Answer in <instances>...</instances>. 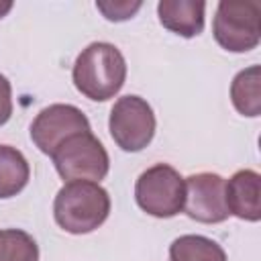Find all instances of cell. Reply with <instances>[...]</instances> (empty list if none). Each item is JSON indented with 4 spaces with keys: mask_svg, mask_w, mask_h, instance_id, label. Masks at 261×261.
<instances>
[{
    "mask_svg": "<svg viewBox=\"0 0 261 261\" xmlns=\"http://www.w3.org/2000/svg\"><path fill=\"white\" fill-rule=\"evenodd\" d=\"M71 77L82 96L94 102H106L124 86L126 61L112 43L96 41L82 49L73 63Z\"/></svg>",
    "mask_w": 261,
    "mask_h": 261,
    "instance_id": "cell-1",
    "label": "cell"
},
{
    "mask_svg": "<svg viewBox=\"0 0 261 261\" xmlns=\"http://www.w3.org/2000/svg\"><path fill=\"white\" fill-rule=\"evenodd\" d=\"M110 214V196L96 181H65L53 202L55 222L71 234H86L104 224Z\"/></svg>",
    "mask_w": 261,
    "mask_h": 261,
    "instance_id": "cell-2",
    "label": "cell"
},
{
    "mask_svg": "<svg viewBox=\"0 0 261 261\" xmlns=\"http://www.w3.org/2000/svg\"><path fill=\"white\" fill-rule=\"evenodd\" d=\"M216 43L230 53H247L261 39V6L255 0H222L212 22Z\"/></svg>",
    "mask_w": 261,
    "mask_h": 261,
    "instance_id": "cell-3",
    "label": "cell"
},
{
    "mask_svg": "<svg viewBox=\"0 0 261 261\" xmlns=\"http://www.w3.org/2000/svg\"><path fill=\"white\" fill-rule=\"evenodd\" d=\"M57 173L67 179L100 181L110 169V159L104 145L92 135V130L71 135L51 155Z\"/></svg>",
    "mask_w": 261,
    "mask_h": 261,
    "instance_id": "cell-4",
    "label": "cell"
},
{
    "mask_svg": "<svg viewBox=\"0 0 261 261\" xmlns=\"http://www.w3.org/2000/svg\"><path fill=\"white\" fill-rule=\"evenodd\" d=\"M186 186L179 171L167 163L145 169L135 184L139 208L155 218H171L184 210Z\"/></svg>",
    "mask_w": 261,
    "mask_h": 261,
    "instance_id": "cell-5",
    "label": "cell"
},
{
    "mask_svg": "<svg viewBox=\"0 0 261 261\" xmlns=\"http://www.w3.org/2000/svg\"><path fill=\"white\" fill-rule=\"evenodd\" d=\"M155 124L151 104L135 94L118 98L108 118L112 141L126 153L143 151L155 137Z\"/></svg>",
    "mask_w": 261,
    "mask_h": 261,
    "instance_id": "cell-6",
    "label": "cell"
},
{
    "mask_svg": "<svg viewBox=\"0 0 261 261\" xmlns=\"http://www.w3.org/2000/svg\"><path fill=\"white\" fill-rule=\"evenodd\" d=\"M224 184L226 179L212 171H202L186 177V196L181 212H186L192 220L204 224L224 222L230 216L224 200Z\"/></svg>",
    "mask_w": 261,
    "mask_h": 261,
    "instance_id": "cell-7",
    "label": "cell"
},
{
    "mask_svg": "<svg viewBox=\"0 0 261 261\" xmlns=\"http://www.w3.org/2000/svg\"><path fill=\"white\" fill-rule=\"evenodd\" d=\"M86 130H90V120L77 106L51 104L35 116L31 124V139L41 153L51 157L65 139Z\"/></svg>",
    "mask_w": 261,
    "mask_h": 261,
    "instance_id": "cell-8",
    "label": "cell"
},
{
    "mask_svg": "<svg viewBox=\"0 0 261 261\" xmlns=\"http://www.w3.org/2000/svg\"><path fill=\"white\" fill-rule=\"evenodd\" d=\"M228 214L257 222L261 218V175L255 169H239L224 184Z\"/></svg>",
    "mask_w": 261,
    "mask_h": 261,
    "instance_id": "cell-9",
    "label": "cell"
},
{
    "mask_svg": "<svg viewBox=\"0 0 261 261\" xmlns=\"http://www.w3.org/2000/svg\"><path fill=\"white\" fill-rule=\"evenodd\" d=\"M204 10L206 2L202 0H161L157 4L159 22L186 39L198 37L204 31Z\"/></svg>",
    "mask_w": 261,
    "mask_h": 261,
    "instance_id": "cell-10",
    "label": "cell"
},
{
    "mask_svg": "<svg viewBox=\"0 0 261 261\" xmlns=\"http://www.w3.org/2000/svg\"><path fill=\"white\" fill-rule=\"evenodd\" d=\"M230 100L239 114L259 116L261 114V67L251 65L241 69L230 84Z\"/></svg>",
    "mask_w": 261,
    "mask_h": 261,
    "instance_id": "cell-11",
    "label": "cell"
},
{
    "mask_svg": "<svg viewBox=\"0 0 261 261\" xmlns=\"http://www.w3.org/2000/svg\"><path fill=\"white\" fill-rule=\"evenodd\" d=\"M31 177L27 157L10 145H0V200L12 198L24 190Z\"/></svg>",
    "mask_w": 261,
    "mask_h": 261,
    "instance_id": "cell-12",
    "label": "cell"
},
{
    "mask_svg": "<svg viewBox=\"0 0 261 261\" xmlns=\"http://www.w3.org/2000/svg\"><path fill=\"white\" fill-rule=\"evenodd\" d=\"M171 261H226L224 249L202 234H184L169 245Z\"/></svg>",
    "mask_w": 261,
    "mask_h": 261,
    "instance_id": "cell-13",
    "label": "cell"
},
{
    "mask_svg": "<svg viewBox=\"0 0 261 261\" xmlns=\"http://www.w3.org/2000/svg\"><path fill=\"white\" fill-rule=\"evenodd\" d=\"M0 261H39V247L20 228L0 230Z\"/></svg>",
    "mask_w": 261,
    "mask_h": 261,
    "instance_id": "cell-14",
    "label": "cell"
},
{
    "mask_svg": "<svg viewBox=\"0 0 261 261\" xmlns=\"http://www.w3.org/2000/svg\"><path fill=\"white\" fill-rule=\"evenodd\" d=\"M143 6L141 0H108V2H96V8L108 18V20H114V22H120V20H128L135 16V12Z\"/></svg>",
    "mask_w": 261,
    "mask_h": 261,
    "instance_id": "cell-15",
    "label": "cell"
},
{
    "mask_svg": "<svg viewBox=\"0 0 261 261\" xmlns=\"http://www.w3.org/2000/svg\"><path fill=\"white\" fill-rule=\"evenodd\" d=\"M12 116V86L6 75L0 73V126Z\"/></svg>",
    "mask_w": 261,
    "mask_h": 261,
    "instance_id": "cell-16",
    "label": "cell"
},
{
    "mask_svg": "<svg viewBox=\"0 0 261 261\" xmlns=\"http://www.w3.org/2000/svg\"><path fill=\"white\" fill-rule=\"evenodd\" d=\"M10 10H12V2L10 0H0V18L6 16Z\"/></svg>",
    "mask_w": 261,
    "mask_h": 261,
    "instance_id": "cell-17",
    "label": "cell"
}]
</instances>
